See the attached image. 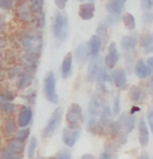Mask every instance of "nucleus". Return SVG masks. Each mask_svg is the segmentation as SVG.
<instances>
[{
	"label": "nucleus",
	"mask_w": 153,
	"mask_h": 159,
	"mask_svg": "<svg viewBox=\"0 0 153 159\" xmlns=\"http://www.w3.org/2000/svg\"><path fill=\"white\" fill-rule=\"evenodd\" d=\"M120 60V52L115 42H110L106 46V54L104 56V65L108 70H114Z\"/></svg>",
	"instance_id": "12"
},
{
	"label": "nucleus",
	"mask_w": 153,
	"mask_h": 159,
	"mask_svg": "<svg viewBox=\"0 0 153 159\" xmlns=\"http://www.w3.org/2000/svg\"><path fill=\"white\" fill-rule=\"evenodd\" d=\"M34 13H32L30 5L28 1H19L16 6V18L19 23L22 24H31L34 20Z\"/></svg>",
	"instance_id": "9"
},
{
	"label": "nucleus",
	"mask_w": 153,
	"mask_h": 159,
	"mask_svg": "<svg viewBox=\"0 0 153 159\" xmlns=\"http://www.w3.org/2000/svg\"><path fill=\"white\" fill-rule=\"evenodd\" d=\"M98 159H117V154L115 153L113 148H105L104 151L99 154Z\"/></svg>",
	"instance_id": "45"
},
{
	"label": "nucleus",
	"mask_w": 153,
	"mask_h": 159,
	"mask_svg": "<svg viewBox=\"0 0 153 159\" xmlns=\"http://www.w3.org/2000/svg\"><path fill=\"white\" fill-rule=\"evenodd\" d=\"M18 129H19V127L17 125L16 119L12 116H5V119L2 120V123H1L2 134L6 138H13Z\"/></svg>",
	"instance_id": "20"
},
{
	"label": "nucleus",
	"mask_w": 153,
	"mask_h": 159,
	"mask_svg": "<svg viewBox=\"0 0 153 159\" xmlns=\"http://www.w3.org/2000/svg\"><path fill=\"white\" fill-rule=\"evenodd\" d=\"M73 59H74V61L77 64L80 65V66L89 62L90 59H91V54H90L88 42H83V43H80L78 47L75 48V50L73 53Z\"/></svg>",
	"instance_id": "17"
},
{
	"label": "nucleus",
	"mask_w": 153,
	"mask_h": 159,
	"mask_svg": "<svg viewBox=\"0 0 153 159\" xmlns=\"http://www.w3.org/2000/svg\"><path fill=\"white\" fill-rule=\"evenodd\" d=\"M114 116H119L121 114V101H120V95H116L114 97L113 107H111Z\"/></svg>",
	"instance_id": "42"
},
{
	"label": "nucleus",
	"mask_w": 153,
	"mask_h": 159,
	"mask_svg": "<svg viewBox=\"0 0 153 159\" xmlns=\"http://www.w3.org/2000/svg\"><path fill=\"white\" fill-rule=\"evenodd\" d=\"M0 159H2V154H1V150H0Z\"/></svg>",
	"instance_id": "61"
},
{
	"label": "nucleus",
	"mask_w": 153,
	"mask_h": 159,
	"mask_svg": "<svg viewBox=\"0 0 153 159\" xmlns=\"http://www.w3.org/2000/svg\"><path fill=\"white\" fill-rule=\"evenodd\" d=\"M78 1H80V2H93L95 0H78Z\"/></svg>",
	"instance_id": "58"
},
{
	"label": "nucleus",
	"mask_w": 153,
	"mask_h": 159,
	"mask_svg": "<svg viewBox=\"0 0 153 159\" xmlns=\"http://www.w3.org/2000/svg\"><path fill=\"white\" fill-rule=\"evenodd\" d=\"M147 91L142 86L140 85H132L128 89V98L132 103H134L135 105L137 104L144 103L146 98H147Z\"/></svg>",
	"instance_id": "19"
},
{
	"label": "nucleus",
	"mask_w": 153,
	"mask_h": 159,
	"mask_svg": "<svg viewBox=\"0 0 153 159\" xmlns=\"http://www.w3.org/2000/svg\"><path fill=\"white\" fill-rule=\"evenodd\" d=\"M34 79H35V72L24 70L16 79V89L18 91H26L32 85Z\"/></svg>",
	"instance_id": "18"
},
{
	"label": "nucleus",
	"mask_w": 153,
	"mask_h": 159,
	"mask_svg": "<svg viewBox=\"0 0 153 159\" xmlns=\"http://www.w3.org/2000/svg\"><path fill=\"white\" fill-rule=\"evenodd\" d=\"M34 159H43V158H41V157H35Z\"/></svg>",
	"instance_id": "62"
},
{
	"label": "nucleus",
	"mask_w": 153,
	"mask_h": 159,
	"mask_svg": "<svg viewBox=\"0 0 153 159\" xmlns=\"http://www.w3.org/2000/svg\"><path fill=\"white\" fill-rule=\"evenodd\" d=\"M141 23H142V25H145V26L151 25V24L153 23V13L152 12L145 11L144 15H142V17H141Z\"/></svg>",
	"instance_id": "46"
},
{
	"label": "nucleus",
	"mask_w": 153,
	"mask_h": 159,
	"mask_svg": "<svg viewBox=\"0 0 153 159\" xmlns=\"http://www.w3.org/2000/svg\"><path fill=\"white\" fill-rule=\"evenodd\" d=\"M139 42V37H137V32H130L128 35H124L121 37L120 41V46H121L122 50H124L126 53H132L137 46Z\"/></svg>",
	"instance_id": "21"
},
{
	"label": "nucleus",
	"mask_w": 153,
	"mask_h": 159,
	"mask_svg": "<svg viewBox=\"0 0 153 159\" xmlns=\"http://www.w3.org/2000/svg\"><path fill=\"white\" fill-rule=\"evenodd\" d=\"M141 7L144 11H150L153 8V0H141Z\"/></svg>",
	"instance_id": "49"
},
{
	"label": "nucleus",
	"mask_w": 153,
	"mask_h": 159,
	"mask_svg": "<svg viewBox=\"0 0 153 159\" xmlns=\"http://www.w3.org/2000/svg\"><path fill=\"white\" fill-rule=\"evenodd\" d=\"M6 29V17L2 13H0V34Z\"/></svg>",
	"instance_id": "51"
},
{
	"label": "nucleus",
	"mask_w": 153,
	"mask_h": 159,
	"mask_svg": "<svg viewBox=\"0 0 153 159\" xmlns=\"http://www.w3.org/2000/svg\"><path fill=\"white\" fill-rule=\"evenodd\" d=\"M134 66H135V62H134L133 55L130 53L124 54V68H126V71L134 72Z\"/></svg>",
	"instance_id": "41"
},
{
	"label": "nucleus",
	"mask_w": 153,
	"mask_h": 159,
	"mask_svg": "<svg viewBox=\"0 0 153 159\" xmlns=\"http://www.w3.org/2000/svg\"><path fill=\"white\" fill-rule=\"evenodd\" d=\"M88 44H89L91 57L99 55L101 49H102V46H101V42H99V40H98V37H97L96 35H92V36L90 37V40L88 41Z\"/></svg>",
	"instance_id": "29"
},
{
	"label": "nucleus",
	"mask_w": 153,
	"mask_h": 159,
	"mask_svg": "<svg viewBox=\"0 0 153 159\" xmlns=\"http://www.w3.org/2000/svg\"><path fill=\"white\" fill-rule=\"evenodd\" d=\"M122 22H123V25L124 28L129 30V31H134L135 28H137V22H135V18L132 13L129 12H124L122 15Z\"/></svg>",
	"instance_id": "32"
},
{
	"label": "nucleus",
	"mask_w": 153,
	"mask_h": 159,
	"mask_svg": "<svg viewBox=\"0 0 153 159\" xmlns=\"http://www.w3.org/2000/svg\"><path fill=\"white\" fill-rule=\"evenodd\" d=\"M73 53H67L62 59V62H61V67H60V73H61V77L62 79L67 80L72 77L73 74Z\"/></svg>",
	"instance_id": "22"
},
{
	"label": "nucleus",
	"mask_w": 153,
	"mask_h": 159,
	"mask_svg": "<svg viewBox=\"0 0 153 159\" xmlns=\"http://www.w3.org/2000/svg\"><path fill=\"white\" fill-rule=\"evenodd\" d=\"M120 1H121V2H123V4H126V1H127V0H120Z\"/></svg>",
	"instance_id": "60"
},
{
	"label": "nucleus",
	"mask_w": 153,
	"mask_h": 159,
	"mask_svg": "<svg viewBox=\"0 0 153 159\" xmlns=\"http://www.w3.org/2000/svg\"><path fill=\"white\" fill-rule=\"evenodd\" d=\"M146 121H147V125L150 130L153 133V105L148 107L147 111H146Z\"/></svg>",
	"instance_id": "47"
},
{
	"label": "nucleus",
	"mask_w": 153,
	"mask_h": 159,
	"mask_svg": "<svg viewBox=\"0 0 153 159\" xmlns=\"http://www.w3.org/2000/svg\"><path fill=\"white\" fill-rule=\"evenodd\" d=\"M111 81H113L114 86L120 91H123L128 88V79H127L126 68L117 67V68L111 70Z\"/></svg>",
	"instance_id": "13"
},
{
	"label": "nucleus",
	"mask_w": 153,
	"mask_h": 159,
	"mask_svg": "<svg viewBox=\"0 0 153 159\" xmlns=\"http://www.w3.org/2000/svg\"><path fill=\"white\" fill-rule=\"evenodd\" d=\"M18 42L23 52H30V53H36L41 55L43 49V36L40 30L35 28L24 29L19 34Z\"/></svg>",
	"instance_id": "1"
},
{
	"label": "nucleus",
	"mask_w": 153,
	"mask_h": 159,
	"mask_svg": "<svg viewBox=\"0 0 153 159\" xmlns=\"http://www.w3.org/2000/svg\"><path fill=\"white\" fill-rule=\"evenodd\" d=\"M137 159H151V158H150V154H148L147 152L142 151V152H141V154L137 157Z\"/></svg>",
	"instance_id": "56"
},
{
	"label": "nucleus",
	"mask_w": 153,
	"mask_h": 159,
	"mask_svg": "<svg viewBox=\"0 0 153 159\" xmlns=\"http://www.w3.org/2000/svg\"><path fill=\"white\" fill-rule=\"evenodd\" d=\"M30 8H31L32 13L36 15V13H40L43 12V6H44V0H35L32 2H29Z\"/></svg>",
	"instance_id": "40"
},
{
	"label": "nucleus",
	"mask_w": 153,
	"mask_h": 159,
	"mask_svg": "<svg viewBox=\"0 0 153 159\" xmlns=\"http://www.w3.org/2000/svg\"><path fill=\"white\" fill-rule=\"evenodd\" d=\"M56 158L57 159H73L71 152H70V150H67V148H62V150H60V151L57 152Z\"/></svg>",
	"instance_id": "48"
},
{
	"label": "nucleus",
	"mask_w": 153,
	"mask_h": 159,
	"mask_svg": "<svg viewBox=\"0 0 153 159\" xmlns=\"http://www.w3.org/2000/svg\"><path fill=\"white\" fill-rule=\"evenodd\" d=\"M47 159H57L56 156H50V157H48Z\"/></svg>",
	"instance_id": "59"
},
{
	"label": "nucleus",
	"mask_w": 153,
	"mask_h": 159,
	"mask_svg": "<svg viewBox=\"0 0 153 159\" xmlns=\"http://www.w3.org/2000/svg\"><path fill=\"white\" fill-rule=\"evenodd\" d=\"M139 111H140V107H137V105H135V104H134V107L130 109V111H129V112H130V114H133V115H137Z\"/></svg>",
	"instance_id": "57"
},
{
	"label": "nucleus",
	"mask_w": 153,
	"mask_h": 159,
	"mask_svg": "<svg viewBox=\"0 0 153 159\" xmlns=\"http://www.w3.org/2000/svg\"><path fill=\"white\" fill-rule=\"evenodd\" d=\"M113 110H111V108H110V105L109 104H104V107H103V109H102V111L99 114V116H98V122H99V125L102 126V128H108V126L113 122Z\"/></svg>",
	"instance_id": "25"
},
{
	"label": "nucleus",
	"mask_w": 153,
	"mask_h": 159,
	"mask_svg": "<svg viewBox=\"0 0 153 159\" xmlns=\"http://www.w3.org/2000/svg\"><path fill=\"white\" fill-rule=\"evenodd\" d=\"M81 134V129L79 128H71V127H65L62 129V143L67 148H72L74 147V145L77 143L79 136Z\"/></svg>",
	"instance_id": "14"
},
{
	"label": "nucleus",
	"mask_w": 153,
	"mask_h": 159,
	"mask_svg": "<svg viewBox=\"0 0 153 159\" xmlns=\"http://www.w3.org/2000/svg\"><path fill=\"white\" fill-rule=\"evenodd\" d=\"M120 22V16H117V15H108V16L105 17L104 19H103V25H105L106 28H113L114 25H116V24Z\"/></svg>",
	"instance_id": "38"
},
{
	"label": "nucleus",
	"mask_w": 153,
	"mask_h": 159,
	"mask_svg": "<svg viewBox=\"0 0 153 159\" xmlns=\"http://www.w3.org/2000/svg\"><path fill=\"white\" fill-rule=\"evenodd\" d=\"M40 54L36 53H30V52H23L20 55V65L24 67L25 70L36 72V70L40 66Z\"/></svg>",
	"instance_id": "16"
},
{
	"label": "nucleus",
	"mask_w": 153,
	"mask_h": 159,
	"mask_svg": "<svg viewBox=\"0 0 153 159\" xmlns=\"http://www.w3.org/2000/svg\"><path fill=\"white\" fill-rule=\"evenodd\" d=\"M140 46L145 54H153V32H147L141 36Z\"/></svg>",
	"instance_id": "26"
},
{
	"label": "nucleus",
	"mask_w": 153,
	"mask_h": 159,
	"mask_svg": "<svg viewBox=\"0 0 153 159\" xmlns=\"http://www.w3.org/2000/svg\"><path fill=\"white\" fill-rule=\"evenodd\" d=\"M123 7H124V4L121 2L120 0H108L105 4V8L110 15L120 16L123 12Z\"/></svg>",
	"instance_id": "28"
},
{
	"label": "nucleus",
	"mask_w": 153,
	"mask_h": 159,
	"mask_svg": "<svg viewBox=\"0 0 153 159\" xmlns=\"http://www.w3.org/2000/svg\"><path fill=\"white\" fill-rule=\"evenodd\" d=\"M85 125H86V129L90 133H97L98 130L103 129L102 126L99 125V122H98V119H95V117H88Z\"/></svg>",
	"instance_id": "35"
},
{
	"label": "nucleus",
	"mask_w": 153,
	"mask_h": 159,
	"mask_svg": "<svg viewBox=\"0 0 153 159\" xmlns=\"http://www.w3.org/2000/svg\"><path fill=\"white\" fill-rule=\"evenodd\" d=\"M30 133H31L30 127L19 128V129L17 130V133L15 134V136H13V138H16L17 140H19V141L26 143V141L30 139Z\"/></svg>",
	"instance_id": "37"
},
{
	"label": "nucleus",
	"mask_w": 153,
	"mask_h": 159,
	"mask_svg": "<svg viewBox=\"0 0 153 159\" xmlns=\"http://www.w3.org/2000/svg\"><path fill=\"white\" fill-rule=\"evenodd\" d=\"M25 148H26L25 143L17 140L16 138H10L5 147L1 150L2 159H13L18 156H23Z\"/></svg>",
	"instance_id": "6"
},
{
	"label": "nucleus",
	"mask_w": 153,
	"mask_h": 159,
	"mask_svg": "<svg viewBox=\"0 0 153 159\" xmlns=\"http://www.w3.org/2000/svg\"><path fill=\"white\" fill-rule=\"evenodd\" d=\"M108 28L103 25V24H99L98 26H97L96 29V36L98 37V40L101 42V46L102 48H105L108 44V30H106Z\"/></svg>",
	"instance_id": "31"
},
{
	"label": "nucleus",
	"mask_w": 153,
	"mask_h": 159,
	"mask_svg": "<svg viewBox=\"0 0 153 159\" xmlns=\"http://www.w3.org/2000/svg\"><path fill=\"white\" fill-rule=\"evenodd\" d=\"M152 73H153V70H151L147 66V64H146V61L144 59H139L137 62H135L134 74H135V77H137V79L140 80L147 79V78H150L152 75Z\"/></svg>",
	"instance_id": "23"
},
{
	"label": "nucleus",
	"mask_w": 153,
	"mask_h": 159,
	"mask_svg": "<svg viewBox=\"0 0 153 159\" xmlns=\"http://www.w3.org/2000/svg\"><path fill=\"white\" fill-rule=\"evenodd\" d=\"M104 99H103V96L101 95L99 92H96L91 96L89 102V107H88V114H89V117H95L98 119L99 114L102 111L103 107H104Z\"/></svg>",
	"instance_id": "11"
},
{
	"label": "nucleus",
	"mask_w": 153,
	"mask_h": 159,
	"mask_svg": "<svg viewBox=\"0 0 153 159\" xmlns=\"http://www.w3.org/2000/svg\"><path fill=\"white\" fill-rule=\"evenodd\" d=\"M80 159H97L92 153H84L80 157Z\"/></svg>",
	"instance_id": "55"
},
{
	"label": "nucleus",
	"mask_w": 153,
	"mask_h": 159,
	"mask_svg": "<svg viewBox=\"0 0 153 159\" xmlns=\"http://www.w3.org/2000/svg\"><path fill=\"white\" fill-rule=\"evenodd\" d=\"M15 1L16 0H0V10L1 11H12L15 8Z\"/></svg>",
	"instance_id": "43"
},
{
	"label": "nucleus",
	"mask_w": 153,
	"mask_h": 159,
	"mask_svg": "<svg viewBox=\"0 0 153 159\" xmlns=\"http://www.w3.org/2000/svg\"><path fill=\"white\" fill-rule=\"evenodd\" d=\"M23 98L25 99V102L26 104H29V105H34L35 104V101H36V91L34 90H29V91H26L24 92V95H23Z\"/></svg>",
	"instance_id": "44"
},
{
	"label": "nucleus",
	"mask_w": 153,
	"mask_h": 159,
	"mask_svg": "<svg viewBox=\"0 0 153 159\" xmlns=\"http://www.w3.org/2000/svg\"><path fill=\"white\" fill-rule=\"evenodd\" d=\"M62 116H64V110L61 107H57L54 109V111L52 112L50 117L48 119L46 126L42 130V136L43 138H50L53 136L56 130L59 129L60 125H61V121H62Z\"/></svg>",
	"instance_id": "4"
},
{
	"label": "nucleus",
	"mask_w": 153,
	"mask_h": 159,
	"mask_svg": "<svg viewBox=\"0 0 153 159\" xmlns=\"http://www.w3.org/2000/svg\"><path fill=\"white\" fill-rule=\"evenodd\" d=\"M6 46H7V41H6V39H5L4 36H0V49L5 48Z\"/></svg>",
	"instance_id": "53"
},
{
	"label": "nucleus",
	"mask_w": 153,
	"mask_h": 159,
	"mask_svg": "<svg viewBox=\"0 0 153 159\" xmlns=\"http://www.w3.org/2000/svg\"><path fill=\"white\" fill-rule=\"evenodd\" d=\"M37 139L36 136H31L29 139V143L26 145V148H25V152H26V158L28 159H34L36 157V151H37Z\"/></svg>",
	"instance_id": "30"
},
{
	"label": "nucleus",
	"mask_w": 153,
	"mask_h": 159,
	"mask_svg": "<svg viewBox=\"0 0 153 159\" xmlns=\"http://www.w3.org/2000/svg\"><path fill=\"white\" fill-rule=\"evenodd\" d=\"M117 121H119L120 125H121L122 134H124V135L130 134V133L135 129L137 123V116L128 111H124V112H122V114H120Z\"/></svg>",
	"instance_id": "10"
},
{
	"label": "nucleus",
	"mask_w": 153,
	"mask_h": 159,
	"mask_svg": "<svg viewBox=\"0 0 153 159\" xmlns=\"http://www.w3.org/2000/svg\"><path fill=\"white\" fill-rule=\"evenodd\" d=\"M43 96L49 103L57 105L59 103V95L56 92V77L53 71H49L43 79Z\"/></svg>",
	"instance_id": "3"
},
{
	"label": "nucleus",
	"mask_w": 153,
	"mask_h": 159,
	"mask_svg": "<svg viewBox=\"0 0 153 159\" xmlns=\"http://www.w3.org/2000/svg\"><path fill=\"white\" fill-rule=\"evenodd\" d=\"M66 125L67 127L71 128H79L80 125L84 122V112L80 104L72 103L67 108V111L65 115Z\"/></svg>",
	"instance_id": "5"
},
{
	"label": "nucleus",
	"mask_w": 153,
	"mask_h": 159,
	"mask_svg": "<svg viewBox=\"0 0 153 159\" xmlns=\"http://www.w3.org/2000/svg\"><path fill=\"white\" fill-rule=\"evenodd\" d=\"M34 119V109H32V105L29 104H22L18 107V110H17V125L19 128H25V127H30Z\"/></svg>",
	"instance_id": "8"
},
{
	"label": "nucleus",
	"mask_w": 153,
	"mask_h": 159,
	"mask_svg": "<svg viewBox=\"0 0 153 159\" xmlns=\"http://www.w3.org/2000/svg\"><path fill=\"white\" fill-rule=\"evenodd\" d=\"M32 1H35V0H28V2H32Z\"/></svg>",
	"instance_id": "63"
},
{
	"label": "nucleus",
	"mask_w": 153,
	"mask_h": 159,
	"mask_svg": "<svg viewBox=\"0 0 153 159\" xmlns=\"http://www.w3.org/2000/svg\"><path fill=\"white\" fill-rule=\"evenodd\" d=\"M16 98H17L16 91H12V90H2V91H0V99L8 101V102H15Z\"/></svg>",
	"instance_id": "39"
},
{
	"label": "nucleus",
	"mask_w": 153,
	"mask_h": 159,
	"mask_svg": "<svg viewBox=\"0 0 153 159\" xmlns=\"http://www.w3.org/2000/svg\"><path fill=\"white\" fill-rule=\"evenodd\" d=\"M105 68L104 65V57L101 56V54L97 56H93L90 59V61L88 62V80L91 83H96L99 74L102 73V71Z\"/></svg>",
	"instance_id": "7"
},
{
	"label": "nucleus",
	"mask_w": 153,
	"mask_h": 159,
	"mask_svg": "<svg viewBox=\"0 0 153 159\" xmlns=\"http://www.w3.org/2000/svg\"><path fill=\"white\" fill-rule=\"evenodd\" d=\"M147 92H148V95L151 96V98L153 99V73L152 75L150 77V81H148V85H147Z\"/></svg>",
	"instance_id": "52"
},
{
	"label": "nucleus",
	"mask_w": 153,
	"mask_h": 159,
	"mask_svg": "<svg viewBox=\"0 0 153 159\" xmlns=\"http://www.w3.org/2000/svg\"><path fill=\"white\" fill-rule=\"evenodd\" d=\"M146 64H147V66L151 68V70H153V55L152 56H148L147 59L145 60Z\"/></svg>",
	"instance_id": "54"
},
{
	"label": "nucleus",
	"mask_w": 153,
	"mask_h": 159,
	"mask_svg": "<svg viewBox=\"0 0 153 159\" xmlns=\"http://www.w3.org/2000/svg\"><path fill=\"white\" fill-rule=\"evenodd\" d=\"M17 110H18V105L16 103L0 99V112L4 116H13L15 114H17Z\"/></svg>",
	"instance_id": "27"
},
{
	"label": "nucleus",
	"mask_w": 153,
	"mask_h": 159,
	"mask_svg": "<svg viewBox=\"0 0 153 159\" xmlns=\"http://www.w3.org/2000/svg\"><path fill=\"white\" fill-rule=\"evenodd\" d=\"M50 29H52V34H53V37H54L55 47H61L70 36L68 16L62 11H57L56 13L53 16Z\"/></svg>",
	"instance_id": "2"
},
{
	"label": "nucleus",
	"mask_w": 153,
	"mask_h": 159,
	"mask_svg": "<svg viewBox=\"0 0 153 159\" xmlns=\"http://www.w3.org/2000/svg\"><path fill=\"white\" fill-rule=\"evenodd\" d=\"M137 128L139 145L142 148H146L148 146V143H150V128H148L147 121H146V119H144V116L139 119L137 123Z\"/></svg>",
	"instance_id": "15"
},
{
	"label": "nucleus",
	"mask_w": 153,
	"mask_h": 159,
	"mask_svg": "<svg viewBox=\"0 0 153 159\" xmlns=\"http://www.w3.org/2000/svg\"><path fill=\"white\" fill-rule=\"evenodd\" d=\"M108 132H109V134L113 136L114 139H117L120 135H122V129L120 122L119 121H113L108 126Z\"/></svg>",
	"instance_id": "36"
},
{
	"label": "nucleus",
	"mask_w": 153,
	"mask_h": 159,
	"mask_svg": "<svg viewBox=\"0 0 153 159\" xmlns=\"http://www.w3.org/2000/svg\"><path fill=\"white\" fill-rule=\"evenodd\" d=\"M32 24H34V28L42 31L46 26V13L44 11L43 12H40V13H36L34 16V20H32Z\"/></svg>",
	"instance_id": "33"
},
{
	"label": "nucleus",
	"mask_w": 153,
	"mask_h": 159,
	"mask_svg": "<svg viewBox=\"0 0 153 159\" xmlns=\"http://www.w3.org/2000/svg\"><path fill=\"white\" fill-rule=\"evenodd\" d=\"M25 68L22 66V65H13L12 67H10L7 70V78L11 80H16L20 74H22V72L24 71Z\"/></svg>",
	"instance_id": "34"
},
{
	"label": "nucleus",
	"mask_w": 153,
	"mask_h": 159,
	"mask_svg": "<svg viewBox=\"0 0 153 159\" xmlns=\"http://www.w3.org/2000/svg\"><path fill=\"white\" fill-rule=\"evenodd\" d=\"M67 2H68V0H54L55 6H56V8L57 10H60V11L65 10L66 5H67Z\"/></svg>",
	"instance_id": "50"
},
{
	"label": "nucleus",
	"mask_w": 153,
	"mask_h": 159,
	"mask_svg": "<svg viewBox=\"0 0 153 159\" xmlns=\"http://www.w3.org/2000/svg\"><path fill=\"white\" fill-rule=\"evenodd\" d=\"M95 11H96L95 2H83L79 6L78 15L83 20H91L95 16Z\"/></svg>",
	"instance_id": "24"
}]
</instances>
